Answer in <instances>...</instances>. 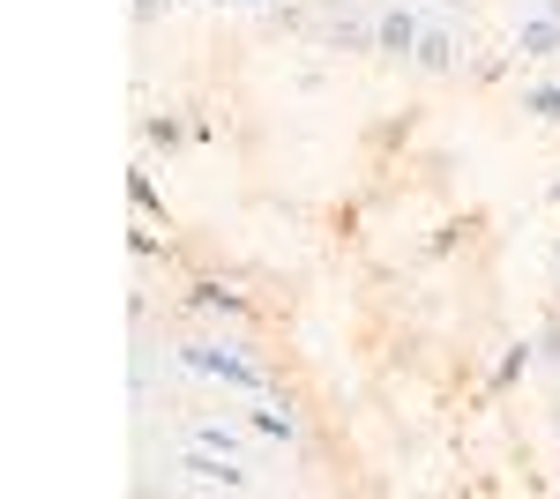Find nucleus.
Wrapping results in <instances>:
<instances>
[{
	"mask_svg": "<svg viewBox=\"0 0 560 499\" xmlns=\"http://www.w3.org/2000/svg\"><path fill=\"white\" fill-rule=\"evenodd\" d=\"M173 358H179V366H187L195 380H217V388H232V395H277L269 366H255V358H247V343L195 335V343H173Z\"/></svg>",
	"mask_w": 560,
	"mask_h": 499,
	"instance_id": "f257e3e1",
	"label": "nucleus"
},
{
	"mask_svg": "<svg viewBox=\"0 0 560 499\" xmlns=\"http://www.w3.org/2000/svg\"><path fill=\"white\" fill-rule=\"evenodd\" d=\"M173 477L179 485H202V492H247L255 485V470L240 455H224V448H202V440H187L173 455Z\"/></svg>",
	"mask_w": 560,
	"mask_h": 499,
	"instance_id": "f03ea898",
	"label": "nucleus"
},
{
	"mask_svg": "<svg viewBox=\"0 0 560 499\" xmlns=\"http://www.w3.org/2000/svg\"><path fill=\"white\" fill-rule=\"evenodd\" d=\"M419 38H427V8L419 0H388L374 15V60H411Z\"/></svg>",
	"mask_w": 560,
	"mask_h": 499,
	"instance_id": "7ed1b4c3",
	"label": "nucleus"
},
{
	"mask_svg": "<svg viewBox=\"0 0 560 499\" xmlns=\"http://www.w3.org/2000/svg\"><path fill=\"white\" fill-rule=\"evenodd\" d=\"M456 60H464V31L441 23V15H427V38H419V52H411V68H419V75H448Z\"/></svg>",
	"mask_w": 560,
	"mask_h": 499,
	"instance_id": "20e7f679",
	"label": "nucleus"
},
{
	"mask_svg": "<svg viewBox=\"0 0 560 499\" xmlns=\"http://www.w3.org/2000/svg\"><path fill=\"white\" fill-rule=\"evenodd\" d=\"M516 52L523 60H560V15H546V8L516 15Z\"/></svg>",
	"mask_w": 560,
	"mask_h": 499,
	"instance_id": "39448f33",
	"label": "nucleus"
},
{
	"mask_svg": "<svg viewBox=\"0 0 560 499\" xmlns=\"http://www.w3.org/2000/svg\"><path fill=\"white\" fill-rule=\"evenodd\" d=\"M261 440H277V448H300V411L292 403H277V395H261V411L247 417Z\"/></svg>",
	"mask_w": 560,
	"mask_h": 499,
	"instance_id": "423d86ee",
	"label": "nucleus"
},
{
	"mask_svg": "<svg viewBox=\"0 0 560 499\" xmlns=\"http://www.w3.org/2000/svg\"><path fill=\"white\" fill-rule=\"evenodd\" d=\"M187 306L195 313H217V321H247V292H224V284H195Z\"/></svg>",
	"mask_w": 560,
	"mask_h": 499,
	"instance_id": "0eeeda50",
	"label": "nucleus"
},
{
	"mask_svg": "<svg viewBox=\"0 0 560 499\" xmlns=\"http://www.w3.org/2000/svg\"><path fill=\"white\" fill-rule=\"evenodd\" d=\"M329 45H337V52H374V23H359V15H337V23H329Z\"/></svg>",
	"mask_w": 560,
	"mask_h": 499,
	"instance_id": "6e6552de",
	"label": "nucleus"
},
{
	"mask_svg": "<svg viewBox=\"0 0 560 499\" xmlns=\"http://www.w3.org/2000/svg\"><path fill=\"white\" fill-rule=\"evenodd\" d=\"M142 142H150V150H179V142H187V127H179L173 112H150V120H142Z\"/></svg>",
	"mask_w": 560,
	"mask_h": 499,
	"instance_id": "1a4fd4ad",
	"label": "nucleus"
},
{
	"mask_svg": "<svg viewBox=\"0 0 560 499\" xmlns=\"http://www.w3.org/2000/svg\"><path fill=\"white\" fill-rule=\"evenodd\" d=\"M530 358H538V343H516V351H509V358L493 366V388H516V380L530 373Z\"/></svg>",
	"mask_w": 560,
	"mask_h": 499,
	"instance_id": "9d476101",
	"label": "nucleus"
},
{
	"mask_svg": "<svg viewBox=\"0 0 560 499\" xmlns=\"http://www.w3.org/2000/svg\"><path fill=\"white\" fill-rule=\"evenodd\" d=\"M523 112L530 120H560V83H530L523 90Z\"/></svg>",
	"mask_w": 560,
	"mask_h": 499,
	"instance_id": "9b49d317",
	"label": "nucleus"
},
{
	"mask_svg": "<svg viewBox=\"0 0 560 499\" xmlns=\"http://www.w3.org/2000/svg\"><path fill=\"white\" fill-rule=\"evenodd\" d=\"M195 440H202V448H224V455H240V432H232V425H217V417L195 425Z\"/></svg>",
	"mask_w": 560,
	"mask_h": 499,
	"instance_id": "f8f14e48",
	"label": "nucleus"
},
{
	"mask_svg": "<svg viewBox=\"0 0 560 499\" xmlns=\"http://www.w3.org/2000/svg\"><path fill=\"white\" fill-rule=\"evenodd\" d=\"M128 194H135V209H142V216H158V209H165V202H158V179H150V171H135Z\"/></svg>",
	"mask_w": 560,
	"mask_h": 499,
	"instance_id": "ddd939ff",
	"label": "nucleus"
},
{
	"mask_svg": "<svg viewBox=\"0 0 560 499\" xmlns=\"http://www.w3.org/2000/svg\"><path fill=\"white\" fill-rule=\"evenodd\" d=\"M538 358H546V366H560V329H546V335H538Z\"/></svg>",
	"mask_w": 560,
	"mask_h": 499,
	"instance_id": "4468645a",
	"label": "nucleus"
},
{
	"mask_svg": "<svg viewBox=\"0 0 560 499\" xmlns=\"http://www.w3.org/2000/svg\"><path fill=\"white\" fill-rule=\"evenodd\" d=\"M158 8H165V0H135V23H158Z\"/></svg>",
	"mask_w": 560,
	"mask_h": 499,
	"instance_id": "2eb2a0df",
	"label": "nucleus"
},
{
	"mask_svg": "<svg viewBox=\"0 0 560 499\" xmlns=\"http://www.w3.org/2000/svg\"><path fill=\"white\" fill-rule=\"evenodd\" d=\"M538 8H546V15H560V0H538Z\"/></svg>",
	"mask_w": 560,
	"mask_h": 499,
	"instance_id": "dca6fc26",
	"label": "nucleus"
},
{
	"mask_svg": "<svg viewBox=\"0 0 560 499\" xmlns=\"http://www.w3.org/2000/svg\"><path fill=\"white\" fill-rule=\"evenodd\" d=\"M553 440H560V403H553Z\"/></svg>",
	"mask_w": 560,
	"mask_h": 499,
	"instance_id": "f3484780",
	"label": "nucleus"
},
{
	"mask_svg": "<svg viewBox=\"0 0 560 499\" xmlns=\"http://www.w3.org/2000/svg\"><path fill=\"white\" fill-rule=\"evenodd\" d=\"M433 8H464V0H433Z\"/></svg>",
	"mask_w": 560,
	"mask_h": 499,
	"instance_id": "a211bd4d",
	"label": "nucleus"
},
{
	"mask_svg": "<svg viewBox=\"0 0 560 499\" xmlns=\"http://www.w3.org/2000/svg\"><path fill=\"white\" fill-rule=\"evenodd\" d=\"M553 269H560V239H553Z\"/></svg>",
	"mask_w": 560,
	"mask_h": 499,
	"instance_id": "6ab92c4d",
	"label": "nucleus"
},
{
	"mask_svg": "<svg viewBox=\"0 0 560 499\" xmlns=\"http://www.w3.org/2000/svg\"><path fill=\"white\" fill-rule=\"evenodd\" d=\"M202 8H224V0H202Z\"/></svg>",
	"mask_w": 560,
	"mask_h": 499,
	"instance_id": "aec40b11",
	"label": "nucleus"
},
{
	"mask_svg": "<svg viewBox=\"0 0 560 499\" xmlns=\"http://www.w3.org/2000/svg\"><path fill=\"white\" fill-rule=\"evenodd\" d=\"M553 202H560V187H553Z\"/></svg>",
	"mask_w": 560,
	"mask_h": 499,
	"instance_id": "412c9836",
	"label": "nucleus"
}]
</instances>
